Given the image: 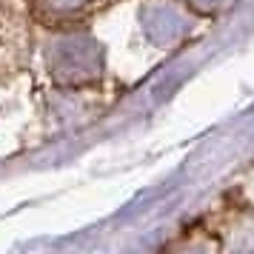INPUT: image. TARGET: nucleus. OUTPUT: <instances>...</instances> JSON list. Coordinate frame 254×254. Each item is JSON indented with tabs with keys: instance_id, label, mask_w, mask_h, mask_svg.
Here are the masks:
<instances>
[{
	"instance_id": "1",
	"label": "nucleus",
	"mask_w": 254,
	"mask_h": 254,
	"mask_svg": "<svg viewBox=\"0 0 254 254\" xmlns=\"http://www.w3.org/2000/svg\"><path fill=\"white\" fill-rule=\"evenodd\" d=\"M112 6V0H23V12L32 26H40L52 35L80 32Z\"/></svg>"
},
{
	"instance_id": "2",
	"label": "nucleus",
	"mask_w": 254,
	"mask_h": 254,
	"mask_svg": "<svg viewBox=\"0 0 254 254\" xmlns=\"http://www.w3.org/2000/svg\"><path fill=\"white\" fill-rule=\"evenodd\" d=\"M32 20L26 12L0 0V77H12L29 66L32 60Z\"/></svg>"
}]
</instances>
